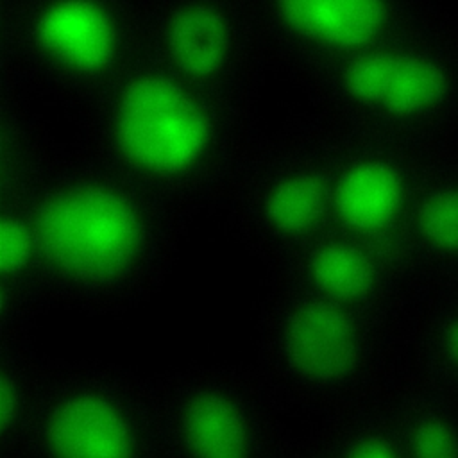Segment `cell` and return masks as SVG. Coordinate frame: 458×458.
Masks as SVG:
<instances>
[{
  "label": "cell",
  "mask_w": 458,
  "mask_h": 458,
  "mask_svg": "<svg viewBox=\"0 0 458 458\" xmlns=\"http://www.w3.org/2000/svg\"><path fill=\"white\" fill-rule=\"evenodd\" d=\"M408 458H458L454 431L437 419H422L411 426L406 440Z\"/></svg>",
  "instance_id": "cell-17"
},
{
  "label": "cell",
  "mask_w": 458,
  "mask_h": 458,
  "mask_svg": "<svg viewBox=\"0 0 458 458\" xmlns=\"http://www.w3.org/2000/svg\"><path fill=\"white\" fill-rule=\"evenodd\" d=\"M272 64L290 77L388 43L395 0H254Z\"/></svg>",
  "instance_id": "cell-9"
},
{
  "label": "cell",
  "mask_w": 458,
  "mask_h": 458,
  "mask_svg": "<svg viewBox=\"0 0 458 458\" xmlns=\"http://www.w3.org/2000/svg\"><path fill=\"white\" fill-rule=\"evenodd\" d=\"M386 243L331 225L270 265L268 281L376 315L386 283Z\"/></svg>",
  "instance_id": "cell-11"
},
{
  "label": "cell",
  "mask_w": 458,
  "mask_h": 458,
  "mask_svg": "<svg viewBox=\"0 0 458 458\" xmlns=\"http://www.w3.org/2000/svg\"><path fill=\"white\" fill-rule=\"evenodd\" d=\"M417 227L428 243L438 249H458V191L428 197L417 209Z\"/></svg>",
  "instance_id": "cell-16"
},
{
  "label": "cell",
  "mask_w": 458,
  "mask_h": 458,
  "mask_svg": "<svg viewBox=\"0 0 458 458\" xmlns=\"http://www.w3.org/2000/svg\"><path fill=\"white\" fill-rule=\"evenodd\" d=\"M152 381L163 458H277L292 437L252 363H195Z\"/></svg>",
  "instance_id": "cell-6"
},
{
  "label": "cell",
  "mask_w": 458,
  "mask_h": 458,
  "mask_svg": "<svg viewBox=\"0 0 458 458\" xmlns=\"http://www.w3.org/2000/svg\"><path fill=\"white\" fill-rule=\"evenodd\" d=\"M32 191H0V338H30L38 318L54 306Z\"/></svg>",
  "instance_id": "cell-12"
},
{
  "label": "cell",
  "mask_w": 458,
  "mask_h": 458,
  "mask_svg": "<svg viewBox=\"0 0 458 458\" xmlns=\"http://www.w3.org/2000/svg\"><path fill=\"white\" fill-rule=\"evenodd\" d=\"M147 50L179 77L250 109L272 64L254 0H147Z\"/></svg>",
  "instance_id": "cell-8"
},
{
  "label": "cell",
  "mask_w": 458,
  "mask_h": 458,
  "mask_svg": "<svg viewBox=\"0 0 458 458\" xmlns=\"http://www.w3.org/2000/svg\"><path fill=\"white\" fill-rule=\"evenodd\" d=\"M277 458H320V454L310 440L308 433H292L290 440L286 442Z\"/></svg>",
  "instance_id": "cell-18"
},
{
  "label": "cell",
  "mask_w": 458,
  "mask_h": 458,
  "mask_svg": "<svg viewBox=\"0 0 458 458\" xmlns=\"http://www.w3.org/2000/svg\"><path fill=\"white\" fill-rule=\"evenodd\" d=\"M54 306L118 315L148 301L186 220L84 148L61 150L30 197Z\"/></svg>",
  "instance_id": "cell-1"
},
{
  "label": "cell",
  "mask_w": 458,
  "mask_h": 458,
  "mask_svg": "<svg viewBox=\"0 0 458 458\" xmlns=\"http://www.w3.org/2000/svg\"><path fill=\"white\" fill-rule=\"evenodd\" d=\"M29 458H163L152 377L52 358Z\"/></svg>",
  "instance_id": "cell-7"
},
{
  "label": "cell",
  "mask_w": 458,
  "mask_h": 458,
  "mask_svg": "<svg viewBox=\"0 0 458 458\" xmlns=\"http://www.w3.org/2000/svg\"><path fill=\"white\" fill-rule=\"evenodd\" d=\"M52 358L30 338H0V458H29Z\"/></svg>",
  "instance_id": "cell-13"
},
{
  "label": "cell",
  "mask_w": 458,
  "mask_h": 458,
  "mask_svg": "<svg viewBox=\"0 0 458 458\" xmlns=\"http://www.w3.org/2000/svg\"><path fill=\"white\" fill-rule=\"evenodd\" d=\"M376 322L372 313L268 281L252 367L286 413L317 419L367 395Z\"/></svg>",
  "instance_id": "cell-5"
},
{
  "label": "cell",
  "mask_w": 458,
  "mask_h": 458,
  "mask_svg": "<svg viewBox=\"0 0 458 458\" xmlns=\"http://www.w3.org/2000/svg\"><path fill=\"white\" fill-rule=\"evenodd\" d=\"M445 345L449 352L458 360V322L453 324L445 333Z\"/></svg>",
  "instance_id": "cell-19"
},
{
  "label": "cell",
  "mask_w": 458,
  "mask_h": 458,
  "mask_svg": "<svg viewBox=\"0 0 458 458\" xmlns=\"http://www.w3.org/2000/svg\"><path fill=\"white\" fill-rule=\"evenodd\" d=\"M254 114L179 77L147 50L79 113L81 148L188 222L220 206L256 132Z\"/></svg>",
  "instance_id": "cell-2"
},
{
  "label": "cell",
  "mask_w": 458,
  "mask_h": 458,
  "mask_svg": "<svg viewBox=\"0 0 458 458\" xmlns=\"http://www.w3.org/2000/svg\"><path fill=\"white\" fill-rule=\"evenodd\" d=\"M333 156V225L386 243L406 202V179L377 134L336 122Z\"/></svg>",
  "instance_id": "cell-10"
},
{
  "label": "cell",
  "mask_w": 458,
  "mask_h": 458,
  "mask_svg": "<svg viewBox=\"0 0 458 458\" xmlns=\"http://www.w3.org/2000/svg\"><path fill=\"white\" fill-rule=\"evenodd\" d=\"M147 52V0H0V82L77 114Z\"/></svg>",
  "instance_id": "cell-3"
},
{
  "label": "cell",
  "mask_w": 458,
  "mask_h": 458,
  "mask_svg": "<svg viewBox=\"0 0 458 458\" xmlns=\"http://www.w3.org/2000/svg\"><path fill=\"white\" fill-rule=\"evenodd\" d=\"M61 150L32 111L30 95L0 82V191L34 190Z\"/></svg>",
  "instance_id": "cell-14"
},
{
  "label": "cell",
  "mask_w": 458,
  "mask_h": 458,
  "mask_svg": "<svg viewBox=\"0 0 458 458\" xmlns=\"http://www.w3.org/2000/svg\"><path fill=\"white\" fill-rule=\"evenodd\" d=\"M336 132L331 116L310 107L256 131L243 150L218 209L265 268L333 225Z\"/></svg>",
  "instance_id": "cell-4"
},
{
  "label": "cell",
  "mask_w": 458,
  "mask_h": 458,
  "mask_svg": "<svg viewBox=\"0 0 458 458\" xmlns=\"http://www.w3.org/2000/svg\"><path fill=\"white\" fill-rule=\"evenodd\" d=\"M306 433L320 458H404L365 397L313 419Z\"/></svg>",
  "instance_id": "cell-15"
}]
</instances>
